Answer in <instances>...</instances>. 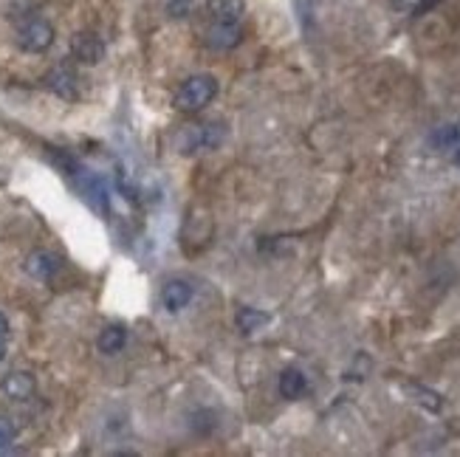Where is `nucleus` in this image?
Listing matches in <instances>:
<instances>
[{"mask_svg": "<svg viewBox=\"0 0 460 457\" xmlns=\"http://www.w3.org/2000/svg\"><path fill=\"white\" fill-rule=\"evenodd\" d=\"M218 96V79L209 76V74H195L190 76L178 93H176V108L181 113H198L204 110L207 105H212V99Z\"/></svg>", "mask_w": 460, "mask_h": 457, "instance_id": "obj_1", "label": "nucleus"}, {"mask_svg": "<svg viewBox=\"0 0 460 457\" xmlns=\"http://www.w3.org/2000/svg\"><path fill=\"white\" fill-rule=\"evenodd\" d=\"M221 141H224V130H218V125H192V127H184L176 136L178 153H184V156L198 153V150L218 147Z\"/></svg>", "mask_w": 460, "mask_h": 457, "instance_id": "obj_2", "label": "nucleus"}, {"mask_svg": "<svg viewBox=\"0 0 460 457\" xmlns=\"http://www.w3.org/2000/svg\"><path fill=\"white\" fill-rule=\"evenodd\" d=\"M51 42H54V28L48 20L34 17L17 31V45L28 54H42L45 48H51Z\"/></svg>", "mask_w": 460, "mask_h": 457, "instance_id": "obj_3", "label": "nucleus"}, {"mask_svg": "<svg viewBox=\"0 0 460 457\" xmlns=\"http://www.w3.org/2000/svg\"><path fill=\"white\" fill-rule=\"evenodd\" d=\"M195 299V285L184 277H173L164 288H161V305L167 313H181L184 308H190V302Z\"/></svg>", "mask_w": 460, "mask_h": 457, "instance_id": "obj_4", "label": "nucleus"}, {"mask_svg": "<svg viewBox=\"0 0 460 457\" xmlns=\"http://www.w3.org/2000/svg\"><path fill=\"white\" fill-rule=\"evenodd\" d=\"M207 42L215 51H229L240 42V23L234 20H212L209 31H207Z\"/></svg>", "mask_w": 460, "mask_h": 457, "instance_id": "obj_5", "label": "nucleus"}, {"mask_svg": "<svg viewBox=\"0 0 460 457\" xmlns=\"http://www.w3.org/2000/svg\"><path fill=\"white\" fill-rule=\"evenodd\" d=\"M59 265H62V260L51 251H42V248H37L25 257V274L34 279H42V282H48L59 271Z\"/></svg>", "mask_w": 460, "mask_h": 457, "instance_id": "obj_6", "label": "nucleus"}, {"mask_svg": "<svg viewBox=\"0 0 460 457\" xmlns=\"http://www.w3.org/2000/svg\"><path fill=\"white\" fill-rule=\"evenodd\" d=\"M71 51L85 65H96V62L105 59V42L96 34H76L74 42H71Z\"/></svg>", "mask_w": 460, "mask_h": 457, "instance_id": "obj_7", "label": "nucleus"}, {"mask_svg": "<svg viewBox=\"0 0 460 457\" xmlns=\"http://www.w3.org/2000/svg\"><path fill=\"white\" fill-rule=\"evenodd\" d=\"M34 390H37V384H34V376L31 373L17 370V373H8L3 378V393L8 398H14V401H28L34 395Z\"/></svg>", "mask_w": 460, "mask_h": 457, "instance_id": "obj_8", "label": "nucleus"}, {"mask_svg": "<svg viewBox=\"0 0 460 457\" xmlns=\"http://www.w3.org/2000/svg\"><path fill=\"white\" fill-rule=\"evenodd\" d=\"M277 390H280V395H282L285 401H297V398L305 395V390H308V378H305L302 370L288 367V370L280 373V384H277Z\"/></svg>", "mask_w": 460, "mask_h": 457, "instance_id": "obj_9", "label": "nucleus"}, {"mask_svg": "<svg viewBox=\"0 0 460 457\" xmlns=\"http://www.w3.org/2000/svg\"><path fill=\"white\" fill-rule=\"evenodd\" d=\"M45 85L48 91H54L59 99H76V76L68 71V68H54L48 76H45Z\"/></svg>", "mask_w": 460, "mask_h": 457, "instance_id": "obj_10", "label": "nucleus"}, {"mask_svg": "<svg viewBox=\"0 0 460 457\" xmlns=\"http://www.w3.org/2000/svg\"><path fill=\"white\" fill-rule=\"evenodd\" d=\"M125 345H127V330H125L122 325H108V328L99 333V339H96V350L105 353V356L122 353Z\"/></svg>", "mask_w": 460, "mask_h": 457, "instance_id": "obj_11", "label": "nucleus"}, {"mask_svg": "<svg viewBox=\"0 0 460 457\" xmlns=\"http://www.w3.org/2000/svg\"><path fill=\"white\" fill-rule=\"evenodd\" d=\"M430 147L438 150V153L460 147V119L458 122H447V125L435 127V130L430 133Z\"/></svg>", "mask_w": 460, "mask_h": 457, "instance_id": "obj_12", "label": "nucleus"}, {"mask_svg": "<svg viewBox=\"0 0 460 457\" xmlns=\"http://www.w3.org/2000/svg\"><path fill=\"white\" fill-rule=\"evenodd\" d=\"M234 322H237V328H240L243 333H254V330H263V328L271 322V313H265V311H260V308H240Z\"/></svg>", "mask_w": 460, "mask_h": 457, "instance_id": "obj_13", "label": "nucleus"}, {"mask_svg": "<svg viewBox=\"0 0 460 457\" xmlns=\"http://www.w3.org/2000/svg\"><path fill=\"white\" fill-rule=\"evenodd\" d=\"M243 8H246L243 0H209L212 20H234V23H240Z\"/></svg>", "mask_w": 460, "mask_h": 457, "instance_id": "obj_14", "label": "nucleus"}, {"mask_svg": "<svg viewBox=\"0 0 460 457\" xmlns=\"http://www.w3.org/2000/svg\"><path fill=\"white\" fill-rule=\"evenodd\" d=\"M164 11H167L173 20H184V17H190V11H192V0H164Z\"/></svg>", "mask_w": 460, "mask_h": 457, "instance_id": "obj_15", "label": "nucleus"}, {"mask_svg": "<svg viewBox=\"0 0 460 457\" xmlns=\"http://www.w3.org/2000/svg\"><path fill=\"white\" fill-rule=\"evenodd\" d=\"M14 438H17V427H14V421L6 418V415H0V452H6V449L14 444Z\"/></svg>", "mask_w": 460, "mask_h": 457, "instance_id": "obj_16", "label": "nucleus"}, {"mask_svg": "<svg viewBox=\"0 0 460 457\" xmlns=\"http://www.w3.org/2000/svg\"><path fill=\"white\" fill-rule=\"evenodd\" d=\"M413 390H415V395H418V401H421L424 407H430V410H441V395H438V393L424 390V387H413Z\"/></svg>", "mask_w": 460, "mask_h": 457, "instance_id": "obj_17", "label": "nucleus"}, {"mask_svg": "<svg viewBox=\"0 0 460 457\" xmlns=\"http://www.w3.org/2000/svg\"><path fill=\"white\" fill-rule=\"evenodd\" d=\"M441 3H444V0H418V6H415V11H413V14H415V17H421V14L432 11V8H435V6H441Z\"/></svg>", "mask_w": 460, "mask_h": 457, "instance_id": "obj_18", "label": "nucleus"}, {"mask_svg": "<svg viewBox=\"0 0 460 457\" xmlns=\"http://www.w3.org/2000/svg\"><path fill=\"white\" fill-rule=\"evenodd\" d=\"M6 342H8V322L0 313V361H3V353H6Z\"/></svg>", "mask_w": 460, "mask_h": 457, "instance_id": "obj_19", "label": "nucleus"}, {"mask_svg": "<svg viewBox=\"0 0 460 457\" xmlns=\"http://www.w3.org/2000/svg\"><path fill=\"white\" fill-rule=\"evenodd\" d=\"M452 161H455V167H460V147H455V156H452Z\"/></svg>", "mask_w": 460, "mask_h": 457, "instance_id": "obj_20", "label": "nucleus"}]
</instances>
